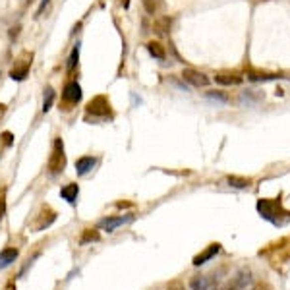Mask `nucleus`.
Masks as SVG:
<instances>
[{
	"mask_svg": "<svg viewBox=\"0 0 290 290\" xmlns=\"http://www.w3.org/2000/svg\"><path fill=\"white\" fill-rule=\"evenodd\" d=\"M257 211L259 215L277 226H285L290 220V213L281 205L279 200H259L257 201Z\"/></svg>",
	"mask_w": 290,
	"mask_h": 290,
	"instance_id": "1",
	"label": "nucleus"
},
{
	"mask_svg": "<svg viewBox=\"0 0 290 290\" xmlns=\"http://www.w3.org/2000/svg\"><path fill=\"white\" fill-rule=\"evenodd\" d=\"M49 172L51 174H60L66 168V151H64V142L62 138H55L53 144V153L49 157Z\"/></svg>",
	"mask_w": 290,
	"mask_h": 290,
	"instance_id": "2",
	"label": "nucleus"
},
{
	"mask_svg": "<svg viewBox=\"0 0 290 290\" xmlns=\"http://www.w3.org/2000/svg\"><path fill=\"white\" fill-rule=\"evenodd\" d=\"M85 112H87V116H93V118H109L110 114H112L109 97H105V95L93 97L89 103L85 105Z\"/></svg>",
	"mask_w": 290,
	"mask_h": 290,
	"instance_id": "3",
	"label": "nucleus"
},
{
	"mask_svg": "<svg viewBox=\"0 0 290 290\" xmlns=\"http://www.w3.org/2000/svg\"><path fill=\"white\" fill-rule=\"evenodd\" d=\"M56 217H58V215H56V211L51 205H43L35 217L37 220H35V224H33V230H45V228H49V226L56 220Z\"/></svg>",
	"mask_w": 290,
	"mask_h": 290,
	"instance_id": "4",
	"label": "nucleus"
},
{
	"mask_svg": "<svg viewBox=\"0 0 290 290\" xmlns=\"http://www.w3.org/2000/svg\"><path fill=\"white\" fill-rule=\"evenodd\" d=\"M81 101V85L77 81H68L62 89V103L64 105H77Z\"/></svg>",
	"mask_w": 290,
	"mask_h": 290,
	"instance_id": "5",
	"label": "nucleus"
},
{
	"mask_svg": "<svg viewBox=\"0 0 290 290\" xmlns=\"http://www.w3.org/2000/svg\"><path fill=\"white\" fill-rule=\"evenodd\" d=\"M182 77H184L188 83L196 85V87H205V85L209 83V77H207L203 72L194 70V68H186V70H182Z\"/></svg>",
	"mask_w": 290,
	"mask_h": 290,
	"instance_id": "6",
	"label": "nucleus"
},
{
	"mask_svg": "<svg viewBox=\"0 0 290 290\" xmlns=\"http://www.w3.org/2000/svg\"><path fill=\"white\" fill-rule=\"evenodd\" d=\"M31 60H33V55L27 56V60H19V62H16L14 70L10 72V77H12L14 81H23V79L27 77V73H29V68H31Z\"/></svg>",
	"mask_w": 290,
	"mask_h": 290,
	"instance_id": "7",
	"label": "nucleus"
},
{
	"mask_svg": "<svg viewBox=\"0 0 290 290\" xmlns=\"http://www.w3.org/2000/svg\"><path fill=\"white\" fill-rule=\"evenodd\" d=\"M218 252H220V244H211V246H207V248H205V250H203L201 254L196 255L192 263H194L196 267H201L203 263L211 261V259H213V257H215V255H217Z\"/></svg>",
	"mask_w": 290,
	"mask_h": 290,
	"instance_id": "8",
	"label": "nucleus"
},
{
	"mask_svg": "<svg viewBox=\"0 0 290 290\" xmlns=\"http://www.w3.org/2000/svg\"><path fill=\"white\" fill-rule=\"evenodd\" d=\"M132 220H134L132 215H124V217H109V218H103V220H101V226H103L107 232H112V230H116L118 226L128 224V222H132Z\"/></svg>",
	"mask_w": 290,
	"mask_h": 290,
	"instance_id": "9",
	"label": "nucleus"
},
{
	"mask_svg": "<svg viewBox=\"0 0 290 290\" xmlns=\"http://www.w3.org/2000/svg\"><path fill=\"white\" fill-rule=\"evenodd\" d=\"M95 164H97V159H95V157H89V155L79 157V159L75 161V172H77L79 176H85L89 170H93Z\"/></svg>",
	"mask_w": 290,
	"mask_h": 290,
	"instance_id": "10",
	"label": "nucleus"
},
{
	"mask_svg": "<svg viewBox=\"0 0 290 290\" xmlns=\"http://www.w3.org/2000/svg\"><path fill=\"white\" fill-rule=\"evenodd\" d=\"M18 255H19L18 248H4V250L0 252V269L10 267V265L18 259Z\"/></svg>",
	"mask_w": 290,
	"mask_h": 290,
	"instance_id": "11",
	"label": "nucleus"
},
{
	"mask_svg": "<svg viewBox=\"0 0 290 290\" xmlns=\"http://www.w3.org/2000/svg\"><path fill=\"white\" fill-rule=\"evenodd\" d=\"M77 194H79V186L77 184H66L62 190H60V198L64 201H68L70 205H75V200H77Z\"/></svg>",
	"mask_w": 290,
	"mask_h": 290,
	"instance_id": "12",
	"label": "nucleus"
},
{
	"mask_svg": "<svg viewBox=\"0 0 290 290\" xmlns=\"http://www.w3.org/2000/svg\"><path fill=\"white\" fill-rule=\"evenodd\" d=\"M215 81L220 85H238V83H242V77L236 72H218L215 75Z\"/></svg>",
	"mask_w": 290,
	"mask_h": 290,
	"instance_id": "13",
	"label": "nucleus"
},
{
	"mask_svg": "<svg viewBox=\"0 0 290 290\" xmlns=\"http://www.w3.org/2000/svg\"><path fill=\"white\" fill-rule=\"evenodd\" d=\"M281 77V73H269V72H259V70H248V79L250 81H271Z\"/></svg>",
	"mask_w": 290,
	"mask_h": 290,
	"instance_id": "14",
	"label": "nucleus"
},
{
	"mask_svg": "<svg viewBox=\"0 0 290 290\" xmlns=\"http://www.w3.org/2000/svg\"><path fill=\"white\" fill-rule=\"evenodd\" d=\"M170 27H172V18H168V16H163V18L155 19V25H153L155 33H159V35L168 33V31H170Z\"/></svg>",
	"mask_w": 290,
	"mask_h": 290,
	"instance_id": "15",
	"label": "nucleus"
},
{
	"mask_svg": "<svg viewBox=\"0 0 290 290\" xmlns=\"http://www.w3.org/2000/svg\"><path fill=\"white\" fill-rule=\"evenodd\" d=\"M147 53L153 56V58H157V60H164V47L161 43H157V41H151V43H147Z\"/></svg>",
	"mask_w": 290,
	"mask_h": 290,
	"instance_id": "16",
	"label": "nucleus"
},
{
	"mask_svg": "<svg viewBox=\"0 0 290 290\" xmlns=\"http://www.w3.org/2000/svg\"><path fill=\"white\" fill-rule=\"evenodd\" d=\"M250 283V271L248 269H244V271L238 273V277H236V281L230 285V289L232 290H238V289H244L246 285Z\"/></svg>",
	"mask_w": 290,
	"mask_h": 290,
	"instance_id": "17",
	"label": "nucleus"
},
{
	"mask_svg": "<svg viewBox=\"0 0 290 290\" xmlns=\"http://www.w3.org/2000/svg\"><path fill=\"white\" fill-rule=\"evenodd\" d=\"M101 238V234L95 228H85L81 236H79V244H89V242H97Z\"/></svg>",
	"mask_w": 290,
	"mask_h": 290,
	"instance_id": "18",
	"label": "nucleus"
},
{
	"mask_svg": "<svg viewBox=\"0 0 290 290\" xmlns=\"http://www.w3.org/2000/svg\"><path fill=\"white\" fill-rule=\"evenodd\" d=\"M53 103H55V89L49 85L45 89V97H43V112H49L53 109Z\"/></svg>",
	"mask_w": 290,
	"mask_h": 290,
	"instance_id": "19",
	"label": "nucleus"
},
{
	"mask_svg": "<svg viewBox=\"0 0 290 290\" xmlns=\"http://www.w3.org/2000/svg\"><path fill=\"white\" fill-rule=\"evenodd\" d=\"M228 184H230L232 188L244 190V188H250V186H252V180H250V178H244V176H228Z\"/></svg>",
	"mask_w": 290,
	"mask_h": 290,
	"instance_id": "20",
	"label": "nucleus"
},
{
	"mask_svg": "<svg viewBox=\"0 0 290 290\" xmlns=\"http://www.w3.org/2000/svg\"><path fill=\"white\" fill-rule=\"evenodd\" d=\"M77 62H79V43L75 45L72 49V53H70V58H68V73H72L75 68H77Z\"/></svg>",
	"mask_w": 290,
	"mask_h": 290,
	"instance_id": "21",
	"label": "nucleus"
},
{
	"mask_svg": "<svg viewBox=\"0 0 290 290\" xmlns=\"http://www.w3.org/2000/svg\"><path fill=\"white\" fill-rule=\"evenodd\" d=\"M209 289V283L205 277H194L192 279V290H207Z\"/></svg>",
	"mask_w": 290,
	"mask_h": 290,
	"instance_id": "22",
	"label": "nucleus"
},
{
	"mask_svg": "<svg viewBox=\"0 0 290 290\" xmlns=\"http://www.w3.org/2000/svg\"><path fill=\"white\" fill-rule=\"evenodd\" d=\"M142 4L147 14H155L159 10V0H142Z\"/></svg>",
	"mask_w": 290,
	"mask_h": 290,
	"instance_id": "23",
	"label": "nucleus"
},
{
	"mask_svg": "<svg viewBox=\"0 0 290 290\" xmlns=\"http://www.w3.org/2000/svg\"><path fill=\"white\" fill-rule=\"evenodd\" d=\"M207 97H209V99H217V101H220V103H226V101H228V97H226L222 91H209Z\"/></svg>",
	"mask_w": 290,
	"mask_h": 290,
	"instance_id": "24",
	"label": "nucleus"
},
{
	"mask_svg": "<svg viewBox=\"0 0 290 290\" xmlns=\"http://www.w3.org/2000/svg\"><path fill=\"white\" fill-rule=\"evenodd\" d=\"M6 215V190H0V220Z\"/></svg>",
	"mask_w": 290,
	"mask_h": 290,
	"instance_id": "25",
	"label": "nucleus"
},
{
	"mask_svg": "<svg viewBox=\"0 0 290 290\" xmlns=\"http://www.w3.org/2000/svg\"><path fill=\"white\" fill-rule=\"evenodd\" d=\"M49 4H51V0H43V2H41V6H39V10H37L35 18H41V14H43V12L49 8Z\"/></svg>",
	"mask_w": 290,
	"mask_h": 290,
	"instance_id": "26",
	"label": "nucleus"
},
{
	"mask_svg": "<svg viewBox=\"0 0 290 290\" xmlns=\"http://www.w3.org/2000/svg\"><path fill=\"white\" fill-rule=\"evenodd\" d=\"M2 140H4V145H12V142H14V136H12V132H4L2 134Z\"/></svg>",
	"mask_w": 290,
	"mask_h": 290,
	"instance_id": "27",
	"label": "nucleus"
},
{
	"mask_svg": "<svg viewBox=\"0 0 290 290\" xmlns=\"http://www.w3.org/2000/svg\"><path fill=\"white\" fill-rule=\"evenodd\" d=\"M168 290H186V289L182 287V283L174 281V283H170V285H168Z\"/></svg>",
	"mask_w": 290,
	"mask_h": 290,
	"instance_id": "28",
	"label": "nucleus"
},
{
	"mask_svg": "<svg viewBox=\"0 0 290 290\" xmlns=\"http://www.w3.org/2000/svg\"><path fill=\"white\" fill-rule=\"evenodd\" d=\"M19 29H21V25H16V27H12L10 29V39H16L19 35Z\"/></svg>",
	"mask_w": 290,
	"mask_h": 290,
	"instance_id": "29",
	"label": "nucleus"
},
{
	"mask_svg": "<svg viewBox=\"0 0 290 290\" xmlns=\"http://www.w3.org/2000/svg\"><path fill=\"white\" fill-rule=\"evenodd\" d=\"M6 290H16V287H14V285H10V287H8Z\"/></svg>",
	"mask_w": 290,
	"mask_h": 290,
	"instance_id": "30",
	"label": "nucleus"
}]
</instances>
